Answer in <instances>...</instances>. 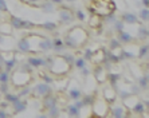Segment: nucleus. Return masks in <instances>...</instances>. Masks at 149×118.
Returning a JSON list of instances; mask_svg holds the SVG:
<instances>
[{"label":"nucleus","instance_id":"obj_1","mask_svg":"<svg viewBox=\"0 0 149 118\" xmlns=\"http://www.w3.org/2000/svg\"><path fill=\"white\" fill-rule=\"evenodd\" d=\"M52 89L50 86V83H46V82H42V83H38L34 89H31V93L38 95V97H45V95H49L51 94Z\"/></svg>","mask_w":149,"mask_h":118},{"label":"nucleus","instance_id":"obj_2","mask_svg":"<svg viewBox=\"0 0 149 118\" xmlns=\"http://www.w3.org/2000/svg\"><path fill=\"white\" fill-rule=\"evenodd\" d=\"M59 12V22L62 23V24H67V23H71V22L74 20V14L71 12L70 10H67V8H61V10L58 11Z\"/></svg>","mask_w":149,"mask_h":118},{"label":"nucleus","instance_id":"obj_3","mask_svg":"<svg viewBox=\"0 0 149 118\" xmlns=\"http://www.w3.org/2000/svg\"><path fill=\"white\" fill-rule=\"evenodd\" d=\"M121 20L125 24H137L139 23V17L133 12H124L121 15Z\"/></svg>","mask_w":149,"mask_h":118},{"label":"nucleus","instance_id":"obj_4","mask_svg":"<svg viewBox=\"0 0 149 118\" xmlns=\"http://www.w3.org/2000/svg\"><path fill=\"white\" fill-rule=\"evenodd\" d=\"M54 106H56V98L52 97L51 94L45 95V97H43V108H45L46 110H49V109L54 108Z\"/></svg>","mask_w":149,"mask_h":118},{"label":"nucleus","instance_id":"obj_5","mask_svg":"<svg viewBox=\"0 0 149 118\" xmlns=\"http://www.w3.org/2000/svg\"><path fill=\"white\" fill-rule=\"evenodd\" d=\"M17 49L20 50L22 52H30L31 51V44H30L28 38H22L20 40L17 42Z\"/></svg>","mask_w":149,"mask_h":118},{"label":"nucleus","instance_id":"obj_6","mask_svg":"<svg viewBox=\"0 0 149 118\" xmlns=\"http://www.w3.org/2000/svg\"><path fill=\"white\" fill-rule=\"evenodd\" d=\"M12 105H14V114H19L22 111H24L26 108H27V102L22 101L20 98H19L17 101H15Z\"/></svg>","mask_w":149,"mask_h":118},{"label":"nucleus","instance_id":"obj_7","mask_svg":"<svg viewBox=\"0 0 149 118\" xmlns=\"http://www.w3.org/2000/svg\"><path fill=\"white\" fill-rule=\"evenodd\" d=\"M117 39L120 40V43H124V44H126V43H130L133 40V36L129 32H126V31H120L118 32V35H117Z\"/></svg>","mask_w":149,"mask_h":118},{"label":"nucleus","instance_id":"obj_8","mask_svg":"<svg viewBox=\"0 0 149 118\" xmlns=\"http://www.w3.org/2000/svg\"><path fill=\"white\" fill-rule=\"evenodd\" d=\"M39 49L43 50V51H50L52 50V40L49 38H43L39 42Z\"/></svg>","mask_w":149,"mask_h":118},{"label":"nucleus","instance_id":"obj_9","mask_svg":"<svg viewBox=\"0 0 149 118\" xmlns=\"http://www.w3.org/2000/svg\"><path fill=\"white\" fill-rule=\"evenodd\" d=\"M32 67H40L45 65V58H38V56H31V58H28L27 60Z\"/></svg>","mask_w":149,"mask_h":118},{"label":"nucleus","instance_id":"obj_10","mask_svg":"<svg viewBox=\"0 0 149 118\" xmlns=\"http://www.w3.org/2000/svg\"><path fill=\"white\" fill-rule=\"evenodd\" d=\"M23 23H24V20L20 19V17L11 16V26H12L15 30H23Z\"/></svg>","mask_w":149,"mask_h":118},{"label":"nucleus","instance_id":"obj_11","mask_svg":"<svg viewBox=\"0 0 149 118\" xmlns=\"http://www.w3.org/2000/svg\"><path fill=\"white\" fill-rule=\"evenodd\" d=\"M52 50L55 52H62L65 50V43L62 42V39H54L52 40Z\"/></svg>","mask_w":149,"mask_h":118},{"label":"nucleus","instance_id":"obj_12","mask_svg":"<svg viewBox=\"0 0 149 118\" xmlns=\"http://www.w3.org/2000/svg\"><path fill=\"white\" fill-rule=\"evenodd\" d=\"M40 8L45 11L46 14H51L55 11V4L52 3V1H45V3L40 6Z\"/></svg>","mask_w":149,"mask_h":118},{"label":"nucleus","instance_id":"obj_13","mask_svg":"<svg viewBox=\"0 0 149 118\" xmlns=\"http://www.w3.org/2000/svg\"><path fill=\"white\" fill-rule=\"evenodd\" d=\"M137 32H139V35H137V38L140 39V40H145L146 38H148V28L145 27V26H140L139 30H137Z\"/></svg>","mask_w":149,"mask_h":118},{"label":"nucleus","instance_id":"obj_14","mask_svg":"<svg viewBox=\"0 0 149 118\" xmlns=\"http://www.w3.org/2000/svg\"><path fill=\"white\" fill-rule=\"evenodd\" d=\"M111 115L116 118H121V117H125V109L124 106H117L111 110Z\"/></svg>","mask_w":149,"mask_h":118},{"label":"nucleus","instance_id":"obj_15","mask_svg":"<svg viewBox=\"0 0 149 118\" xmlns=\"http://www.w3.org/2000/svg\"><path fill=\"white\" fill-rule=\"evenodd\" d=\"M69 97L71 98V99H79V98H82V91L79 90V89H70L69 90Z\"/></svg>","mask_w":149,"mask_h":118},{"label":"nucleus","instance_id":"obj_16","mask_svg":"<svg viewBox=\"0 0 149 118\" xmlns=\"http://www.w3.org/2000/svg\"><path fill=\"white\" fill-rule=\"evenodd\" d=\"M137 17L139 19H141L142 22H148L149 20V10L148 8H141V10L139 11V15H137Z\"/></svg>","mask_w":149,"mask_h":118},{"label":"nucleus","instance_id":"obj_17","mask_svg":"<svg viewBox=\"0 0 149 118\" xmlns=\"http://www.w3.org/2000/svg\"><path fill=\"white\" fill-rule=\"evenodd\" d=\"M67 114L70 117H78V115H81V113L75 105H70V106H67Z\"/></svg>","mask_w":149,"mask_h":118},{"label":"nucleus","instance_id":"obj_18","mask_svg":"<svg viewBox=\"0 0 149 118\" xmlns=\"http://www.w3.org/2000/svg\"><path fill=\"white\" fill-rule=\"evenodd\" d=\"M16 66V58H11L10 60H6V62H4V67H6V70H4V71H7V73H10L11 70L14 69V67Z\"/></svg>","mask_w":149,"mask_h":118},{"label":"nucleus","instance_id":"obj_19","mask_svg":"<svg viewBox=\"0 0 149 118\" xmlns=\"http://www.w3.org/2000/svg\"><path fill=\"white\" fill-rule=\"evenodd\" d=\"M39 27L46 30V31H54L56 28V23H54V22H45L43 24H39Z\"/></svg>","mask_w":149,"mask_h":118},{"label":"nucleus","instance_id":"obj_20","mask_svg":"<svg viewBox=\"0 0 149 118\" xmlns=\"http://www.w3.org/2000/svg\"><path fill=\"white\" fill-rule=\"evenodd\" d=\"M105 59H106L109 63H118V62H120V58H118V55H116L113 51L108 52V54H106V56H105Z\"/></svg>","mask_w":149,"mask_h":118},{"label":"nucleus","instance_id":"obj_21","mask_svg":"<svg viewBox=\"0 0 149 118\" xmlns=\"http://www.w3.org/2000/svg\"><path fill=\"white\" fill-rule=\"evenodd\" d=\"M144 111H145V105L142 103V102H137L133 106V113H136V114H142Z\"/></svg>","mask_w":149,"mask_h":118},{"label":"nucleus","instance_id":"obj_22","mask_svg":"<svg viewBox=\"0 0 149 118\" xmlns=\"http://www.w3.org/2000/svg\"><path fill=\"white\" fill-rule=\"evenodd\" d=\"M139 87L141 89V91L148 89V75H144L139 79Z\"/></svg>","mask_w":149,"mask_h":118},{"label":"nucleus","instance_id":"obj_23","mask_svg":"<svg viewBox=\"0 0 149 118\" xmlns=\"http://www.w3.org/2000/svg\"><path fill=\"white\" fill-rule=\"evenodd\" d=\"M109 47H110V51H114V50L121 47V43H120V40H118L117 38H113V39H110V42H109Z\"/></svg>","mask_w":149,"mask_h":118},{"label":"nucleus","instance_id":"obj_24","mask_svg":"<svg viewBox=\"0 0 149 118\" xmlns=\"http://www.w3.org/2000/svg\"><path fill=\"white\" fill-rule=\"evenodd\" d=\"M148 52H149V47L148 44H142L140 47V51H139V58H146L148 56Z\"/></svg>","mask_w":149,"mask_h":118},{"label":"nucleus","instance_id":"obj_25","mask_svg":"<svg viewBox=\"0 0 149 118\" xmlns=\"http://www.w3.org/2000/svg\"><path fill=\"white\" fill-rule=\"evenodd\" d=\"M19 98H20V97H19L17 94H10V93L4 94V99H6V101H8L10 103H14V102L17 101Z\"/></svg>","mask_w":149,"mask_h":118},{"label":"nucleus","instance_id":"obj_26","mask_svg":"<svg viewBox=\"0 0 149 118\" xmlns=\"http://www.w3.org/2000/svg\"><path fill=\"white\" fill-rule=\"evenodd\" d=\"M120 60H125V59H133L134 58V54L133 52H129V51H121V54L118 55Z\"/></svg>","mask_w":149,"mask_h":118},{"label":"nucleus","instance_id":"obj_27","mask_svg":"<svg viewBox=\"0 0 149 118\" xmlns=\"http://www.w3.org/2000/svg\"><path fill=\"white\" fill-rule=\"evenodd\" d=\"M74 65H75L77 69H83V67H86V59H83V58H78L74 60Z\"/></svg>","mask_w":149,"mask_h":118},{"label":"nucleus","instance_id":"obj_28","mask_svg":"<svg viewBox=\"0 0 149 118\" xmlns=\"http://www.w3.org/2000/svg\"><path fill=\"white\" fill-rule=\"evenodd\" d=\"M121 79V75H118V74H110L109 75V81H110V85L113 87L117 85V81H120Z\"/></svg>","mask_w":149,"mask_h":118},{"label":"nucleus","instance_id":"obj_29","mask_svg":"<svg viewBox=\"0 0 149 118\" xmlns=\"http://www.w3.org/2000/svg\"><path fill=\"white\" fill-rule=\"evenodd\" d=\"M47 115H49V117H59V115H61V113H59V109L56 108V106L49 109V110H47Z\"/></svg>","mask_w":149,"mask_h":118},{"label":"nucleus","instance_id":"obj_30","mask_svg":"<svg viewBox=\"0 0 149 118\" xmlns=\"http://www.w3.org/2000/svg\"><path fill=\"white\" fill-rule=\"evenodd\" d=\"M62 59L67 63V66H71V65L74 63V60H75V59H74V56H73V54H66V55L62 56Z\"/></svg>","mask_w":149,"mask_h":118},{"label":"nucleus","instance_id":"obj_31","mask_svg":"<svg viewBox=\"0 0 149 118\" xmlns=\"http://www.w3.org/2000/svg\"><path fill=\"white\" fill-rule=\"evenodd\" d=\"M124 26H125V23L122 20H116L114 23H113V27H114V30L117 32L122 31V30H124Z\"/></svg>","mask_w":149,"mask_h":118},{"label":"nucleus","instance_id":"obj_32","mask_svg":"<svg viewBox=\"0 0 149 118\" xmlns=\"http://www.w3.org/2000/svg\"><path fill=\"white\" fill-rule=\"evenodd\" d=\"M31 70H32V66L27 62L26 65H22L20 69H19V71H20V73H31Z\"/></svg>","mask_w":149,"mask_h":118},{"label":"nucleus","instance_id":"obj_33","mask_svg":"<svg viewBox=\"0 0 149 118\" xmlns=\"http://www.w3.org/2000/svg\"><path fill=\"white\" fill-rule=\"evenodd\" d=\"M116 20H117V17H116V15L113 14V12H110V15H108V16H106V19H105V22H106V23H109V24H113Z\"/></svg>","mask_w":149,"mask_h":118},{"label":"nucleus","instance_id":"obj_34","mask_svg":"<svg viewBox=\"0 0 149 118\" xmlns=\"http://www.w3.org/2000/svg\"><path fill=\"white\" fill-rule=\"evenodd\" d=\"M3 82H8V73L0 70V83H3Z\"/></svg>","mask_w":149,"mask_h":118},{"label":"nucleus","instance_id":"obj_35","mask_svg":"<svg viewBox=\"0 0 149 118\" xmlns=\"http://www.w3.org/2000/svg\"><path fill=\"white\" fill-rule=\"evenodd\" d=\"M28 94H31V89H30V87H24V89H22L20 93L17 94V95L22 98V97H27Z\"/></svg>","mask_w":149,"mask_h":118},{"label":"nucleus","instance_id":"obj_36","mask_svg":"<svg viewBox=\"0 0 149 118\" xmlns=\"http://www.w3.org/2000/svg\"><path fill=\"white\" fill-rule=\"evenodd\" d=\"M94 58V52L90 49L85 50V54H83V59H93Z\"/></svg>","mask_w":149,"mask_h":118},{"label":"nucleus","instance_id":"obj_37","mask_svg":"<svg viewBox=\"0 0 149 118\" xmlns=\"http://www.w3.org/2000/svg\"><path fill=\"white\" fill-rule=\"evenodd\" d=\"M82 101H83V105H85V106L91 105L93 103V95H86L85 98H82Z\"/></svg>","mask_w":149,"mask_h":118},{"label":"nucleus","instance_id":"obj_38","mask_svg":"<svg viewBox=\"0 0 149 118\" xmlns=\"http://www.w3.org/2000/svg\"><path fill=\"white\" fill-rule=\"evenodd\" d=\"M0 11L1 12H8V7H7L6 0H0Z\"/></svg>","mask_w":149,"mask_h":118},{"label":"nucleus","instance_id":"obj_39","mask_svg":"<svg viewBox=\"0 0 149 118\" xmlns=\"http://www.w3.org/2000/svg\"><path fill=\"white\" fill-rule=\"evenodd\" d=\"M0 91H1L3 94H7L8 93V85H7V82L0 83Z\"/></svg>","mask_w":149,"mask_h":118},{"label":"nucleus","instance_id":"obj_40","mask_svg":"<svg viewBox=\"0 0 149 118\" xmlns=\"http://www.w3.org/2000/svg\"><path fill=\"white\" fill-rule=\"evenodd\" d=\"M75 17L78 19V20L83 22V20H85V14H83L82 11H77V12H75Z\"/></svg>","mask_w":149,"mask_h":118},{"label":"nucleus","instance_id":"obj_41","mask_svg":"<svg viewBox=\"0 0 149 118\" xmlns=\"http://www.w3.org/2000/svg\"><path fill=\"white\" fill-rule=\"evenodd\" d=\"M129 94H130V93H128V91H125V90H121V91H120V97H121L122 99H128Z\"/></svg>","mask_w":149,"mask_h":118},{"label":"nucleus","instance_id":"obj_42","mask_svg":"<svg viewBox=\"0 0 149 118\" xmlns=\"http://www.w3.org/2000/svg\"><path fill=\"white\" fill-rule=\"evenodd\" d=\"M140 91H141V89H140L137 85H134V86H132V90H130V93H133V94H139Z\"/></svg>","mask_w":149,"mask_h":118},{"label":"nucleus","instance_id":"obj_43","mask_svg":"<svg viewBox=\"0 0 149 118\" xmlns=\"http://www.w3.org/2000/svg\"><path fill=\"white\" fill-rule=\"evenodd\" d=\"M43 82H46V83H52V78H50L49 75H43Z\"/></svg>","mask_w":149,"mask_h":118},{"label":"nucleus","instance_id":"obj_44","mask_svg":"<svg viewBox=\"0 0 149 118\" xmlns=\"http://www.w3.org/2000/svg\"><path fill=\"white\" fill-rule=\"evenodd\" d=\"M8 103H10V102L8 101H4V102H0V108L1 109H6L8 106Z\"/></svg>","mask_w":149,"mask_h":118},{"label":"nucleus","instance_id":"obj_45","mask_svg":"<svg viewBox=\"0 0 149 118\" xmlns=\"http://www.w3.org/2000/svg\"><path fill=\"white\" fill-rule=\"evenodd\" d=\"M3 117H8V114L4 111V109H0V118H3Z\"/></svg>","mask_w":149,"mask_h":118},{"label":"nucleus","instance_id":"obj_46","mask_svg":"<svg viewBox=\"0 0 149 118\" xmlns=\"http://www.w3.org/2000/svg\"><path fill=\"white\" fill-rule=\"evenodd\" d=\"M4 62H6V59H4L3 55H0V69L4 66Z\"/></svg>","mask_w":149,"mask_h":118},{"label":"nucleus","instance_id":"obj_47","mask_svg":"<svg viewBox=\"0 0 149 118\" xmlns=\"http://www.w3.org/2000/svg\"><path fill=\"white\" fill-rule=\"evenodd\" d=\"M81 71H82L83 75H87V74H89V70H87L86 67H83V69H81Z\"/></svg>","mask_w":149,"mask_h":118},{"label":"nucleus","instance_id":"obj_48","mask_svg":"<svg viewBox=\"0 0 149 118\" xmlns=\"http://www.w3.org/2000/svg\"><path fill=\"white\" fill-rule=\"evenodd\" d=\"M141 1H142V4H144V7L148 8V6H149V0H141Z\"/></svg>","mask_w":149,"mask_h":118},{"label":"nucleus","instance_id":"obj_49","mask_svg":"<svg viewBox=\"0 0 149 118\" xmlns=\"http://www.w3.org/2000/svg\"><path fill=\"white\" fill-rule=\"evenodd\" d=\"M51 1L55 4V6H56V4H62L63 3V0H51Z\"/></svg>","mask_w":149,"mask_h":118},{"label":"nucleus","instance_id":"obj_50","mask_svg":"<svg viewBox=\"0 0 149 118\" xmlns=\"http://www.w3.org/2000/svg\"><path fill=\"white\" fill-rule=\"evenodd\" d=\"M63 1H67V3H73V1H75V0H63Z\"/></svg>","mask_w":149,"mask_h":118},{"label":"nucleus","instance_id":"obj_51","mask_svg":"<svg viewBox=\"0 0 149 118\" xmlns=\"http://www.w3.org/2000/svg\"><path fill=\"white\" fill-rule=\"evenodd\" d=\"M30 3H36V1H39V0H28Z\"/></svg>","mask_w":149,"mask_h":118},{"label":"nucleus","instance_id":"obj_52","mask_svg":"<svg viewBox=\"0 0 149 118\" xmlns=\"http://www.w3.org/2000/svg\"><path fill=\"white\" fill-rule=\"evenodd\" d=\"M0 15H1V11H0Z\"/></svg>","mask_w":149,"mask_h":118}]
</instances>
